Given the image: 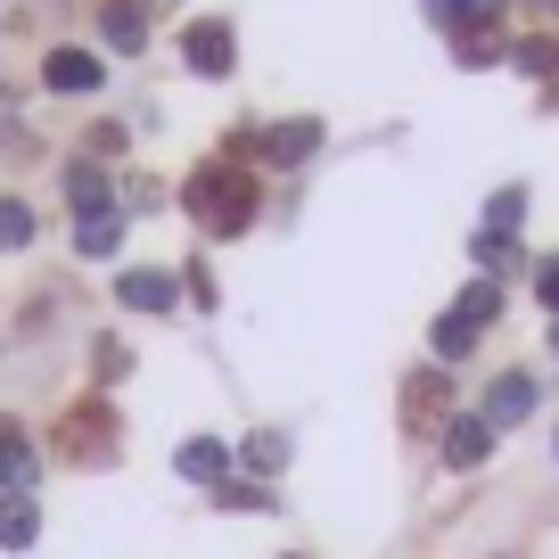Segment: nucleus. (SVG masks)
<instances>
[{
    "instance_id": "obj_1",
    "label": "nucleus",
    "mask_w": 559,
    "mask_h": 559,
    "mask_svg": "<svg viewBox=\"0 0 559 559\" xmlns=\"http://www.w3.org/2000/svg\"><path fill=\"white\" fill-rule=\"evenodd\" d=\"M190 214L214 239H239V230L255 223V181H247L239 165H198L190 174Z\"/></svg>"
},
{
    "instance_id": "obj_2",
    "label": "nucleus",
    "mask_w": 559,
    "mask_h": 559,
    "mask_svg": "<svg viewBox=\"0 0 559 559\" xmlns=\"http://www.w3.org/2000/svg\"><path fill=\"white\" fill-rule=\"evenodd\" d=\"M58 461H74V469H91V461H107L116 453V403H99V395H83L67 419H58Z\"/></svg>"
},
{
    "instance_id": "obj_3",
    "label": "nucleus",
    "mask_w": 559,
    "mask_h": 559,
    "mask_svg": "<svg viewBox=\"0 0 559 559\" xmlns=\"http://www.w3.org/2000/svg\"><path fill=\"white\" fill-rule=\"evenodd\" d=\"M444 412H453V379L444 370H412L403 379V428H444Z\"/></svg>"
},
{
    "instance_id": "obj_4",
    "label": "nucleus",
    "mask_w": 559,
    "mask_h": 559,
    "mask_svg": "<svg viewBox=\"0 0 559 559\" xmlns=\"http://www.w3.org/2000/svg\"><path fill=\"white\" fill-rule=\"evenodd\" d=\"M493 437H502V428H493L486 412L444 419V469H486V461H493Z\"/></svg>"
},
{
    "instance_id": "obj_5",
    "label": "nucleus",
    "mask_w": 559,
    "mask_h": 559,
    "mask_svg": "<svg viewBox=\"0 0 559 559\" xmlns=\"http://www.w3.org/2000/svg\"><path fill=\"white\" fill-rule=\"evenodd\" d=\"M34 477H41V453H34V437H25V419H0V486L34 493Z\"/></svg>"
},
{
    "instance_id": "obj_6",
    "label": "nucleus",
    "mask_w": 559,
    "mask_h": 559,
    "mask_svg": "<svg viewBox=\"0 0 559 559\" xmlns=\"http://www.w3.org/2000/svg\"><path fill=\"white\" fill-rule=\"evenodd\" d=\"M174 469L190 477V486H223V477L239 469V453H230L223 437H190V444H181V453H174Z\"/></svg>"
},
{
    "instance_id": "obj_7",
    "label": "nucleus",
    "mask_w": 559,
    "mask_h": 559,
    "mask_svg": "<svg viewBox=\"0 0 559 559\" xmlns=\"http://www.w3.org/2000/svg\"><path fill=\"white\" fill-rule=\"evenodd\" d=\"M247 140H255L272 165H305V157L321 148V123H313V116H297V123H272V132H247Z\"/></svg>"
},
{
    "instance_id": "obj_8",
    "label": "nucleus",
    "mask_w": 559,
    "mask_h": 559,
    "mask_svg": "<svg viewBox=\"0 0 559 559\" xmlns=\"http://www.w3.org/2000/svg\"><path fill=\"white\" fill-rule=\"evenodd\" d=\"M526 412H535V370H502V379L486 386V419L493 428H519Z\"/></svg>"
},
{
    "instance_id": "obj_9",
    "label": "nucleus",
    "mask_w": 559,
    "mask_h": 559,
    "mask_svg": "<svg viewBox=\"0 0 559 559\" xmlns=\"http://www.w3.org/2000/svg\"><path fill=\"white\" fill-rule=\"evenodd\" d=\"M116 297L132 305V313H165V305H174L181 288H174V272H157V263H132V272L116 280Z\"/></svg>"
},
{
    "instance_id": "obj_10",
    "label": "nucleus",
    "mask_w": 559,
    "mask_h": 559,
    "mask_svg": "<svg viewBox=\"0 0 559 559\" xmlns=\"http://www.w3.org/2000/svg\"><path fill=\"white\" fill-rule=\"evenodd\" d=\"M181 58H190L198 74H230V58H239V41H230V25H190V34H181Z\"/></svg>"
},
{
    "instance_id": "obj_11",
    "label": "nucleus",
    "mask_w": 559,
    "mask_h": 559,
    "mask_svg": "<svg viewBox=\"0 0 559 559\" xmlns=\"http://www.w3.org/2000/svg\"><path fill=\"white\" fill-rule=\"evenodd\" d=\"M41 74H50V91H99L107 83V67L91 50H50V67H41Z\"/></svg>"
},
{
    "instance_id": "obj_12",
    "label": "nucleus",
    "mask_w": 559,
    "mask_h": 559,
    "mask_svg": "<svg viewBox=\"0 0 559 559\" xmlns=\"http://www.w3.org/2000/svg\"><path fill=\"white\" fill-rule=\"evenodd\" d=\"M34 535H41L34 493H9V502H0V543H9V551H34Z\"/></svg>"
},
{
    "instance_id": "obj_13",
    "label": "nucleus",
    "mask_w": 559,
    "mask_h": 559,
    "mask_svg": "<svg viewBox=\"0 0 559 559\" xmlns=\"http://www.w3.org/2000/svg\"><path fill=\"white\" fill-rule=\"evenodd\" d=\"M99 25H107V41H116V50H140V41H148V17H140V0H107Z\"/></svg>"
},
{
    "instance_id": "obj_14",
    "label": "nucleus",
    "mask_w": 559,
    "mask_h": 559,
    "mask_svg": "<svg viewBox=\"0 0 559 559\" xmlns=\"http://www.w3.org/2000/svg\"><path fill=\"white\" fill-rule=\"evenodd\" d=\"M116 239H123V214L116 206H99V214L74 223V247H83V255H116Z\"/></svg>"
},
{
    "instance_id": "obj_15",
    "label": "nucleus",
    "mask_w": 559,
    "mask_h": 559,
    "mask_svg": "<svg viewBox=\"0 0 559 559\" xmlns=\"http://www.w3.org/2000/svg\"><path fill=\"white\" fill-rule=\"evenodd\" d=\"M239 461H247V469H255V477H272L280 461H288V437H280V428H255V437L239 444Z\"/></svg>"
},
{
    "instance_id": "obj_16",
    "label": "nucleus",
    "mask_w": 559,
    "mask_h": 559,
    "mask_svg": "<svg viewBox=\"0 0 559 559\" xmlns=\"http://www.w3.org/2000/svg\"><path fill=\"white\" fill-rule=\"evenodd\" d=\"M477 337H486V330H477L469 313H444V321H437V362H461V354H469Z\"/></svg>"
},
{
    "instance_id": "obj_17",
    "label": "nucleus",
    "mask_w": 559,
    "mask_h": 559,
    "mask_svg": "<svg viewBox=\"0 0 559 559\" xmlns=\"http://www.w3.org/2000/svg\"><path fill=\"white\" fill-rule=\"evenodd\" d=\"M453 313H469L477 330H493V313H502V288H493V280H477V288H461V305Z\"/></svg>"
},
{
    "instance_id": "obj_18",
    "label": "nucleus",
    "mask_w": 559,
    "mask_h": 559,
    "mask_svg": "<svg viewBox=\"0 0 559 559\" xmlns=\"http://www.w3.org/2000/svg\"><path fill=\"white\" fill-rule=\"evenodd\" d=\"M25 239H34V206L0 198V247H25Z\"/></svg>"
},
{
    "instance_id": "obj_19",
    "label": "nucleus",
    "mask_w": 559,
    "mask_h": 559,
    "mask_svg": "<svg viewBox=\"0 0 559 559\" xmlns=\"http://www.w3.org/2000/svg\"><path fill=\"white\" fill-rule=\"evenodd\" d=\"M214 502H223V510H272V486H230V477H223Z\"/></svg>"
},
{
    "instance_id": "obj_20",
    "label": "nucleus",
    "mask_w": 559,
    "mask_h": 559,
    "mask_svg": "<svg viewBox=\"0 0 559 559\" xmlns=\"http://www.w3.org/2000/svg\"><path fill=\"white\" fill-rule=\"evenodd\" d=\"M67 190H74V206H83V214H99V206H107V181L91 174V165H74V181H67Z\"/></svg>"
},
{
    "instance_id": "obj_21",
    "label": "nucleus",
    "mask_w": 559,
    "mask_h": 559,
    "mask_svg": "<svg viewBox=\"0 0 559 559\" xmlns=\"http://www.w3.org/2000/svg\"><path fill=\"white\" fill-rule=\"evenodd\" d=\"M437 25H461V17H493V0H428Z\"/></svg>"
},
{
    "instance_id": "obj_22",
    "label": "nucleus",
    "mask_w": 559,
    "mask_h": 559,
    "mask_svg": "<svg viewBox=\"0 0 559 559\" xmlns=\"http://www.w3.org/2000/svg\"><path fill=\"white\" fill-rule=\"evenodd\" d=\"M519 214H526V190H493V206H486L493 230H519Z\"/></svg>"
},
{
    "instance_id": "obj_23",
    "label": "nucleus",
    "mask_w": 559,
    "mask_h": 559,
    "mask_svg": "<svg viewBox=\"0 0 559 559\" xmlns=\"http://www.w3.org/2000/svg\"><path fill=\"white\" fill-rule=\"evenodd\" d=\"M535 297L559 313V255H551V263H535Z\"/></svg>"
},
{
    "instance_id": "obj_24",
    "label": "nucleus",
    "mask_w": 559,
    "mask_h": 559,
    "mask_svg": "<svg viewBox=\"0 0 559 559\" xmlns=\"http://www.w3.org/2000/svg\"><path fill=\"white\" fill-rule=\"evenodd\" d=\"M551 346H559V330H551Z\"/></svg>"
},
{
    "instance_id": "obj_25",
    "label": "nucleus",
    "mask_w": 559,
    "mask_h": 559,
    "mask_svg": "<svg viewBox=\"0 0 559 559\" xmlns=\"http://www.w3.org/2000/svg\"><path fill=\"white\" fill-rule=\"evenodd\" d=\"M551 9H559V0H551Z\"/></svg>"
}]
</instances>
